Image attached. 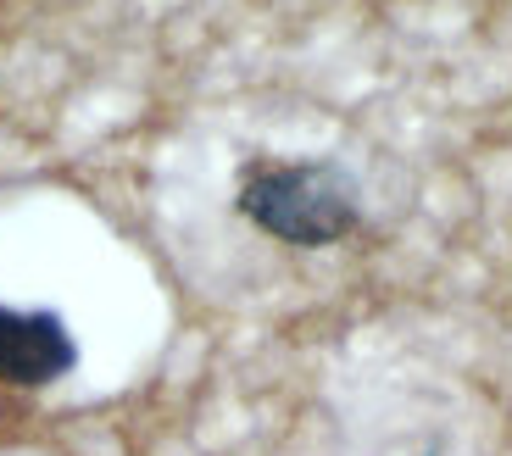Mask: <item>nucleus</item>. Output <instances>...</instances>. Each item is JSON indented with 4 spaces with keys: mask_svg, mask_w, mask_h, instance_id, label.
<instances>
[{
    "mask_svg": "<svg viewBox=\"0 0 512 456\" xmlns=\"http://www.w3.org/2000/svg\"><path fill=\"white\" fill-rule=\"evenodd\" d=\"M78 345L56 312H17L0 306V384L12 390H45L73 373Z\"/></svg>",
    "mask_w": 512,
    "mask_h": 456,
    "instance_id": "obj_2",
    "label": "nucleus"
},
{
    "mask_svg": "<svg viewBox=\"0 0 512 456\" xmlns=\"http://www.w3.org/2000/svg\"><path fill=\"white\" fill-rule=\"evenodd\" d=\"M245 217L262 234L301 251L346 240L362 223L357 184L340 162H251L240 173V195H234Z\"/></svg>",
    "mask_w": 512,
    "mask_h": 456,
    "instance_id": "obj_1",
    "label": "nucleus"
}]
</instances>
